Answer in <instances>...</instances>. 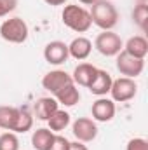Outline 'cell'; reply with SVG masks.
I'll return each instance as SVG.
<instances>
[{"instance_id": "83f0119b", "label": "cell", "mask_w": 148, "mask_h": 150, "mask_svg": "<svg viewBox=\"0 0 148 150\" xmlns=\"http://www.w3.org/2000/svg\"><path fill=\"white\" fill-rule=\"evenodd\" d=\"M80 4H84V5H92L94 2H98V0H78Z\"/></svg>"}, {"instance_id": "603a6c76", "label": "cell", "mask_w": 148, "mask_h": 150, "mask_svg": "<svg viewBox=\"0 0 148 150\" xmlns=\"http://www.w3.org/2000/svg\"><path fill=\"white\" fill-rule=\"evenodd\" d=\"M68 149H70V142L65 136H61V134H54L49 150H68Z\"/></svg>"}, {"instance_id": "7402d4cb", "label": "cell", "mask_w": 148, "mask_h": 150, "mask_svg": "<svg viewBox=\"0 0 148 150\" xmlns=\"http://www.w3.org/2000/svg\"><path fill=\"white\" fill-rule=\"evenodd\" d=\"M0 150H19L18 134L12 131H5L0 134Z\"/></svg>"}, {"instance_id": "4316f807", "label": "cell", "mask_w": 148, "mask_h": 150, "mask_svg": "<svg viewBox=\"0 0 148 150\" xmlns=\"http://www.w3.org/2000/svg\"><path fill=\"white\" fill-rule=\"evenodd\" d=\"M47 5H63L66 0H44Z\"/></svg>"}, {"instance_id": "9c48e42d", "label": "cell", "mask_w": 148, "mask_h": 150, "mask_svg": "<svg viewBox=\"0 0 148 150\" xmlns=\"http://www.w3.org/2000/svg\"><path fill=\"white\" fill-rule=\"evenodd\" d=\"M44 58L49 65H63L70 54H68V45L61 40H52L45 45L44 49Z\"/></svg>"}, {"instance_id": "277c9868", "label": "cell", "mask_w": 148, "mask_h": 150, "mask_svg": "<svg viewBox=\"0 0 148 150\" xmlns=\"http://www.w3.org/2000/svg\"><path fill=\"white\" fill-rule=\"evenodd\" d=\"M94 47L98 49V52H101L103 56L106 58H111V56H117L122 47H124V42L122 38L118 37L115 32L111 30H106V32H101L96 40H94Z\"/></svg>"}, {"instance_id": "44dd1931", "label": "cell", "mask_w": 148, "mask_h": 150, "mask_svg": "<svg viewBox=\"0 0 148 150\" xmlns=\"http://www.w3.org/2000/svg\"><path fill=\"white\" fill-rule=\"evenodd\" d=\"M33 126V117L28 110H23L19 108V115H18V120H16V126H14V131L12 133H26L30 131Z\"/></svg>"}, {"instance_id": "7c38bea8", "label": "cell", "mask_w": 148, "mask_h": 150, "mask_svg": "<svg viewBox=\"0 0 148 150\" xmlns=\"http://www.w3.org/2000/svg\"><path fill=\"white\" fill-rule=\"evenodd\" d=\"M111 82H113V79H111V75L106 72V70H99L98 68V74L94 77V80L91 82V86L87 87L92 94H96V96H105L106 93H110V87H111Z\"/></svg>"}, {"instance_id": "30bf717a", "label": "cell", "mask_w": 148, "mask_h": 150, "mask_svg": "<svg viewBox=\"0 0 148 150\" xmlns=\"http://www.w3.org/2000/svg\"><path fill=\"white\" fill-rule=\"evenodd\" d=\"M92 117L98 122H108L115 117V101L108 100V98H98L92 103Z\"/></svg>"}, {"instance_id": "ffe728a7", "label": "cell", "mask_w": 148, "mask_h": 150, "mask_svg": "<svg viewBox=\"0 0 148 150\" xmlns=\"http://www.w3.org/2000/svg\"><path fill=\"white\" fill-rule=\"evenodd\" d=\"M132 21L143 30L147 32V25H148V4L145 0L138 2L134 5V11H132Z\"/></svg>"}, {"instance_id": "2e32d148", "label": "cell", "mask_w": 148, "mask_h": 150, "mask_svg": "<svg viewBox=\"0 0 148 150\" xmlns=\"http://www.w3.org/2000/svg\"><path fill=\"white\" fill-rule=\"evenodd\" d=\"M52 138H54V133L49 127H40L32 134V147L35 150H49Z\"/></svg>"}, {"instance_id": "5bb4252c", "label": "cell", "mask_w": 148, "mask_h": 150, "mask_svg": "<svg viewBox=\"0 0 148 150\" xmlns=\"http://www.w3.org/2000/svg\"><path fill=\"white\" fill-rule=\"evenodd\" d=\"M58 105L59 103L56 101V98H38L35 101V105H33V113H35V117L38 120H45L47 122L49 117L59 108Z\"/></svg>"}, {"instance_id": "484cf974", "label": "cell", "mask_w": 148, "mask_h": 150, "mask_svg": "<svg viewBox=\"0 0 148 150\" xmlns=\"http://www.w3.org/2000/svg\"><path fill=\"white\" fill-rule=\"evenodd\" d=\"M68 150H89V149H87L82 142H73V143L70 142V149Z\"/></svg>"}, {"instance_id": "52a82bcc", "label": "cell", "mask_w": 148, "mask_h": 150, "mask_svg": "<svg viewBox=\"0 0 148 150\" xmlns=\"http://www.w3.org/2000/svg\"><path fill=\"white\" fill-rule=\"evenodd\" d=\"M72 133L77 138V142H82V143H89L92 142L96 136H98V126L92 119H87V117H78L72 124Z\"/></svg>"}, {"instance_id": "8992f818", "label": "cell", "mask_w": 148, "mask_h": 150, "mask_svg": "<svg viewBox=\"0 0 148 150\" xmlns=\"http://www.w3.org/2000/svg\"><path fill=\"white\" fill-rule=\"evenodd\" d=\"M143 68H145V59L129 56L125 51H120L117 54V70L124 77L136 79L138 75L143 74Z\"/></svg>"}, {"instance_id": "9a60e30c", "label": "cell", "mask_w": 148, "mask_h": 150, "mask_svg": "<svg viewBox=\"0 0 148 150\" xmlns=\"http://www.w3.org/2000/svg\"><path fill=\"white\" fill-rule=\"evenodd\" d=\"M124 51H125L129 56L145 59V56L148 54V40L143 37V35H134V37H131L125 42Z\"/></svg>"}, {"instance_id": "d6986e66", "label": "cell", "mask_w": 148, "mask_h": 150, "mask_svg": "<svg viewBox=\"0 0 148 150\" xmlns=\"http://www.w3.org/2000/svg\"><path fill=\"white\" fill-rule=\"evenodd\" d=\"M47 124H49V129H51L52 133H54V131H65V129L68 127V124H70V113L58 108L56 112L49 117Z\"/></svg>"}, {"instance_id": "8fae6325", "label": "cell", "mask_w": 148, "mask_h": 150, "mask_svg": "<svg viewBox=\"0 0 148 150\" xmlns=\"http://www.w3.org/2000/svg\"><path fill=\"white\" fill-rule=\"evenodd\" d=\"M96 74H98V68L94 65H91V63H80L78 67H75L72 79H73V84H78L82 87H89L91 82L94 80Z\"/></svg>"}, {"instance_id": "ac0fdd59", "label": "cell", "mask_w": 148, "mask_h": 150, "mask_svg": "<svg viewBox=\"0 0 148 150\" xmlns=\"http://www.w3.org/2000/svg\"><path fill=\"white\" fill-rule=\"evenodd\" d=\"M18 115H19V108L16 107H0V129L14 131Z\"/></svg>"}, {"instance_id": "4fadbf2b", "label": "cell", "mask_w": 148, "mask_h": 150, "mask_svg": "<svg viewBox=\"0 0 148 150\" xmlns=\"http://www.w3.org/2000/svg\"><path fill=\"white\" fill-rule=\"evenodd\" d=\"M91 51H92V42L85 37L73 38V40L70 42V45H68V54H70L72 58H75V59H78V61L89 58Z\"/></svg>"}, {"instance_id": "e0dca14e", "label": "cell", "mask_w": 148, "mask_h": 150, "mask_svg": "<svg viewBox=\"0 0 148 150\" xmlns=\"http://www.w3.org/2000/svg\"><path fill=\"white\" fill-rule=\"evenodd\" d=\"M54 96H56V101L61 103V105H65V107H75L78 103V100H80V93H78V89H77L75 84L66 86L65 89H61Z\"/></svg>"}, {"instance_id": "6da1fadb", "label": "cell", "mask_w": 148, "mask_h": 150, "mask_svg": "<svg viewBox=\"0 0 148 150\" xmlns=\"http://www.w3.org/2000/svg\"><path fill=\"white\" fill-rule=\"evenodd\" d=\"M91 21L103 32L111 30L118 23V12L110 0H98L91 5Z\"/></svg>"}, {"instance_id": "ba28073f", "label": "cell", "mask_w": 148, "mask_h": 150, "mask_svg": "<svg viewBox=\"0 0 148 150\" xmlns=\"http://www.w3.org/2000/svg\"><path fill=\"white\" fill-rule=\"evenodd\" d=\"M70 84H73V79H72V75L66 74L65 70H52V72L45 74L44 79H42L44 89L49 91L51 94L59 93L61 89H65V87L70 86Z\"/></svg>"}, {"instance_id": "5b68a950", "label": "cell", "mask_w": 148, "mask_h": 150, "mask_svg": "<svg viewBox=\"0 0 148 150\" xmlns=\"http://www.w3.org/2000/svg\"><path fill=\"white\" fill-rule=\"evenodd\" d=\"M136 93H138V84L134 82V79L120 77V79L111 82L110 94L113 101H118V103L129 101V100H132L136 96Z\"/></svg>"}, {"instance_id": "3957f363", "label": "cell", "mask_w": 148, "mask_h": 150, "mask_svg": "<svg viewBox=\"0 0 148 150\" xmlns=\"http://www.w3.org/2000/svg\"><path fill=\"white\" fill-rule=\"evenodd\" d=\"M28 25L23 18H9L0 25V37L11 44H23L28 38Z\"/></svg>"}, {"instance_id": "cb8c5ba5", "label": "cell", "mask_w": 148, "mask_h": 150, "mask_svg": "<svg viewBox=\"0 0 148 150\" xmlns=\"http://www.w3.org/2000/svg\"><path fill=\"white\" fill-rule=\"evenodd\" d=\"M125 150H148V142L145 138H132L127 142Z\"/></svg>"}, {"instance_id": "d4e9b609", "label": "cell", "mask_w": 148, "mask_h": 150, "mask_svg": "<svg viewBox=\"0 0 148 150\" xmlns=\"http://www.w3.org/2000/svg\"><path fill=\"white\" fill-rule=\"evenodd\" d=\"M18 7V0H0V18L7 16Z\"/></svg>"}, {"instance_id": "7a4b0ae2", "label": "cell", "mask_w": 148, "mask_h": 150, "mask_svg": "<svg viewBox=\"0 0 148 150\" xmlns=\"http://www.w3.org/2000/svg\"><path fill=\"white\" fill-rule=\"evenodd\" d=\"M61 18H63L65 26H68L70 30H73L77 33H84L92 26L89 11L80 5H66L63 9Z\"/></svg>"}]
</instances>
